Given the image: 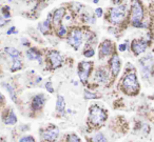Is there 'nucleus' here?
I'll use <instances>...</instances> for the list:
<instances>
[{
    "label": "nucleus",
    "mask_w": 154,
    "mask_h": 142,
    "mask_svg": "<svg viewBox=\"0 0 154 142\" xmlns=\"http://www.w3.org/2000/svg\"><path fill=\"white\" fill-rule=\"evenodd\" d=\"M68 42L71 47H73L75 50H78L80 45L84 42V33L79 29H73L69 33L68 36Z\"/></svg>",
    "instance_id": "nucleus-6"
},
{
    "label": "nucleus",
    "mask_w": 154,
    "mask_h": 142,
    "mask_svg": "<svg viewBox=\"0 0 154 142\" xmlns=\"http://www.w3.org/2000/svg\"><path fill=\"white\" fill-rule=\"evenodd\" d=\"M58 135H59V129H58V127L55 126V125H51V126L48 127L47 129H45V131L41 133L42 139L47 142L56 141V139L58 138Z\"/></svg>",
    "instance_id": "nucleus-8"
},
{
    "label": "nucleus",
    "mask_w": 154,
    "mask_h": 142,
    "mask_svg": "<svg viewBox=\"0 0 154 142\" xmlns=\"http://www.w3.org/2000/svg\"><path fill=\"white\" fill-rule=\"evenodd\" d=\"M18 142H36V140L33 136H24Z\"/></svg>",
    "instance_id": "nucleus-27"
},
{
    "label": "nucleus",
    "mask_w": 154,
    "mask_h": 142,
    "mask_svg": "<svg viewBox=\"0 0 154 142\" xmlns=\"http://www.w3.org/2000/svg\"><path fill=\"white\" fill-rule=\"evenodd\" d=\"M109 66H110V71H111V74L114 77L117 76L120 72V66H122V61H120L119 56L116 55V54H113L109 61Z\"/></svg>",
    "instance_id": "nucleus-12"
},
{
    "label": "nucleus",
    "mask_w": 154,
    "mask_h": 142,
    "mask_svg": "<svg viewBox=\"0 0 154 142\" xmlns=\"http://www.w3.org/2000/svg\"><path fill=\"white\" fill-rule=\"evenodd\" d=\"M127 50V45L126 44H119L118 45V51L119 52H125Z\"/></svg>",
    "instance_id": "nucleus-34"
},
{
    "label": "nucleus",
    "mask_w": 154,
    "mask_h": 142,
    "mask_svg": "<svg viewBox=\"0 0 154 142\" xmlns=\"http://www.w3.org/2000/svg\"><path fill=\"white\" fill-rule=\"evenodd\" d=\"M114 54V44L111 40H103L101 42L100 47H99V55L101 58L108 57V56H112Z\"/></svg>",
    "instance_id": "nucleus-10"
},
{
    "label": "nucleus",
    "mask_w": 154,
    "mask_h": 142,
    "mask_svg": "<svg viewBox=\"0 0 154 142\" xmlns=\"http://www.w3.org/2000/svg\"><path fill=\"white\" fill-rule=\"evenodd\" d=\"M45 89H47V91L49 92V93H54L53 84H52L51 81H48V82L45 83Z\"/></svg>",
    "instance_id": "nucleus-30"
},
{
    "label": "nucleus",
    "mask_w": 154,
    "mask_h": 142,
    "mask_svg": "<svg viewBox=\"0 0 154 142\" xmlns=\"http://www.w3.org/2000/svg\"><path fill=\"white\" fill-rule=\"evenodd\" d=\"M85 98H86V99H95V98H97V97H96V94L92 93V92L87 89V91H85Z\"/></svg>",
    "instance_id": "nucleus-28"
},
{
    "label": "nucleus",
    "mask_w": 154,
    "mask_h": 142,
    "mask_svg": "<svg viewBox=\"0 0 154 142\" xmlns=\"http://www.w3.org/2000/svg\"><path fill=\"white\" fill-rule=\"evenodd\" d=\"M2 16L5 18H9L11 16V14H10V7L2 8Z\"/></svg>",
    "instance_id": "nucleus-29"
},
{
    "label": "nucleus",
    "mask_w": 154,
    "mask_h": 142,
    "mask_svg": "<svg viewBox=\"0 0 154 142\" xmlns=\"http://www.w3.org/2000/svg\"><path fill=\"white\" fill-rule=\"evenodd\" d=\"M5 52L8 54V55L10 56V57L12 58L13 60L15 59H20V57H21V52L18 51L17 49H15V47H5Z\"/></svg>",
    "instance_id": "nucleus-19"
},
{
    "label": "nucleus",
    "mask_w": 154,
    "mask_h": 142,
    "mask_svg": "<svg viewBox=\"0 0 154 142\" xmlns=\"http://www.w3.org/2000/svg\"><path fill=\"white\" fill-rule=\"evenodd\" d=\"M127 15L126 5H117L110 10L109 21L113 24H119L125 20Z\"/></svg>",
    "instance_id": "nucleus-4"
},
{
    "label": "nucleus",
    "mask_w": 154,
    "mask_h": 142,
    "mask_svg": "<svg viewBox=\"0 0 154 142\" xmlns=\"http://www.w3.org/2000/svg\"><path fill=\"white\" fill-rule=\"evenodd\" d=\"M3 121H5V123L8 125H14L17 122V117H16L15 113H14L13 110H9L7 114L3 116Z\"/></svg>",
    "instance_id": "nucleus-16"
},
{
    "label": "nucleus",
    "mask_w": 154,
    "mask_h": 142,
    "mask_svg": "<svg viewBox=\"0 0 154 142\" xmlns=\"http://www.w3.org/2000/svg\"><path fill=\"white\" fill-rule=\"evenodd\" d=\"M92 68H93V62L91 61H82L78 64L77 72H78V77H79L80 81L82 83H86L88 81Z\"/></svg>",
    "instance_id": "nucleus-7"
},
{
    "label": "nucleus",
    "mask_w": 154,
    "mask_h": 142,
    "mask_svg": "<svg viewBox=\"0 0 154 142\" xmlns=\"http://www.w3.org/2000/svg\"><path fill=\"white\" fill-rule=\"evenodd\" d=\"M84 55L86 56L87 58H91V57H93V56L95 55V51H94V49H87V50H85V52H84Z\"/></svg>",
    "instance_id": "nucleus-26"
},
{
    "label": "nucleus",
    "mask_w": 154,
    "mask_h": 142,
    "mask_svg": "<svg viewBox=\"0 0 154 142\" xmlns=\"http://www.w3.org/2000/svg\"><path fill=\"white\" fill-rule=\"evenodd\" d=\"M66 142H82V140L76 134H70L66 136Z\"/></svg>",
    "instance_id": "nucleus-24"
},
{
    "label": "nucleus",
    "mask_w": 154,
    "mask_h": 142,
    "mask_svg": "<svg viewBox=\"0 0 154 142\" xmlns=\"http://www.w3.org/2000/svg\"><path fill=\"white\" fill-rule=\"evenodd\" d=\"M103 11L100 8H97V9L95 10V15H96V17H98V18L103 17Z\"/></svg>",
    "instance_id": "nucleus-31"
},
{
    "label": "nucleus",
    "mask_w": 154,
    "mask_h": 142,
    "mask_svg": "<svg viewBox=\"0 0 154 142\" xmlns=\"http://www.w3.org/2000/svg\"><path fill=\"white\" fill-rule=\"evenodd\" d=\"M93 142H108V139L103 133H97L93 137Z\"/></svg>",
    "instance_id": "nucleus-23"
},
{
    "label": "nucleus",
    "mask_w": 154,
    "mask_h": 142,
    "mask_svg": "<svg viewBox=\"0 0 154 142\" xmlns=\"http://www.w3.org/2000/svg\"><path fill=\"white\" fill-rule=\"evenodd\" d=\"M148 47V42L145 39H134L131 44V49L135 56H138L140 54L145 53Z\"/></svg>",
    "instance_id": "nucleus-9"
},
{
    "label": "nucleus",
    "mask_w": 154,
    "mask_h": 142,
    "mask_svg": "<svg viewBox=\"0 0 154 142\" xmlns=\"http://www.w3.org/2000/svg\"><path fill=\"white\" fill-rule=\"evenodd\" d=\"M98 1H99V0H93V2H94L95 5H96V3H98Z\"/></svg>",
    "instance_id": "nucleus-37"
},
{
    "label": "nucleus",
    "mask_w": 154,
    "mask_h": 142,
    "mask_svg": "<svg viewBox=\"0 0 154 142\" xmlns=\"http://www.w3.org/2000/svg\"><path fill=\"white\" fill-rule=\"evenodd\" d=\"M145 17V11L140 1L134 0L131 5L130 10V22L134 28H145L146 24L143 23Z\"/></svg>",
    "instance_id": "nucleus-1"
},
{
    "label": "nucleus",
    "mask_w": 154,
    "mask_h": 142,
    "mask_svg": "<svg viewBox=\"0 0 154 142\" xmlns=\"http://www.w3.org/2000/svg\"><path fill=\"white\" fill-rule=\"evenodd\" d=\"M51 14L49 15V17H48V19L45 20V21L41 22V23L38 24V29L39 31H40L42 34H47V33L50 32V30H51L52 28V20H51Z\"/></svg>",
    "instance_id": "nucleus-17"
},
{
    "label": "nucleus",
    "mask_w": 154,
    "mask_h": 142,
    "mask_svg": "<svg viewBox=\"0 0 154 142\" xmlns=\"http://www.w3.org/2000/svg\"><path fill=\"white\" fill-rule=\"evenodd\" d=\"M64 15H66V11H64L63 8H60L57 9L55 12L53 13V22L54 24H60V22L62 21Z\"/></svg>",
    "instance_id": "nucleus-18"
},
{
    "label": "nucleus",
    "mask_w": 154,
    "mask_h": 142,
    "mask_svg": "<svg viewBox=\"0 0 154 142\" xmlns=\"http://www.w3.org/2000/svg\"><path fill=\"white\" fill-rule=\"evenodd\" d=\"M48 60H49V63L51 65V68L55 70V68H59L62 64V61H63V58H62L61 54L57 51H52L49 53L48 55Z\"/></svg>",
    "instance_id": "nucleus-11"
},
{
    "label": "nucleus",
    "mask_w": 154,
    "mask_h": 142,
    "mask_svg": "<svg viewBox=\"0 0 154 142\" xmlns=\"http://www.w3.org/2000/svg\"><path fill=\"white\" fill-rule=\"evenodd\" d=\"M9 1H13V0H9Z\"/></svg>",
    "instance_id": "nucleus-38"
},
{
    "label": "nucleus",
    "mask_w": 154,
    "mask_h": 142,
    "mask_svg": "<svg viewBox=\"0 0 154 142\" xmlns=\"http://www.w3.org/2000/svg\"><path fill=\"white\" fill-rule=\"evenodd\" d=\"M3 86H5V89H7V91L9 92L10 94V97H11V99L13 100L14 102L17 101V99H16V93H15V89H13V86H12L11 84H9V83H2Z\"/></svg>",
    "instance_id": "nucleus-21"
},
{
    "label": "nucleus",
    "mask_w": 154,
    "mask_h": 142,
    "mask_svg": "<svg viewBox=\"0 0 154 142\" xmlns=\"http://www.w3.org/2000/svg\"><path fill=\"white\" fill-rule=\"evenodd\" d=\"M2 99H3V96H2V94L0 93V101H1V100H2Z\"/></svg>",
    "instance_id": "nucleus-36"
},
{
    "label": "nucleus",
    "mask_w": 154,
    "mask_h": 142,
    "mask_svg": "<svg viewBox=\"0 0 154 142\" xmlns=\"http://www.w3.org/2000/svg\"><path fill=\"white\" fill-rule=\"evenodd\" d=\"M26 58L32 61H38L39 63H42V55L35 47H31L26 51Z\"/></svg>",
    "instance_id": "nucleus-14"
},
{
    "label": "nucleus",
    "mask_w": 154,
    "mask_h": 142,
    "mask_svg": "<svg viewBox=\"0 0 154 142\" xmlns=\"http://www.w3.org/2000/svg\"><path fill=\"white\" fill-rule=\"evenodd\" d=\"M113 1H114V3H115V5H119L122 0H113Z\"/></svg>",
    "instance_id": "nucleus-35"
},
{
    "label": "nucleus",
    "mask_w": 154,
    "mask_h": 142,
    "mask_svg": "<svg viewBox=\"0 0 154 142\" xmlns=\"http://www.w3.org/2000/svg\"><path fill=\"white\" fill-rule=\"evenodd\" d=\"M22 68V62L20 59H15L13 60V63H12V66H11V72H17L19 71L20 68Z\"/></svg>",
    "instance_id": "nucleus-22"
},
{
    "label": "nucleus",
    "mask_w": 154,
    "mask_h": 142,
    "mask_svg": "<svg viewBox=\"0 0 154 142\" xmlns=\"http://www.w3.org/2000/svg\"><path fill=\"white\" fill-rule=\"evenodd\" d=\"M95 80L99 83H107L109 81V72L107 68H99L95 73Z\"/></svg>",
    "instance_id": "nucleus-13"
},
{
    "label": "nucleus",
    "mask_w": 154,
    "mask_h": 142,
    "mask_svg": "<svg viewBox=\"0 0 154 142\" xmlns=\"http://www.w3.org/2000/svg\"><path fill=\"white\" fill-rule=\"evenodd\" d=\"M122 89L126 94L130 96L136 95L139 91L138 79L135 73H128L122 80Z\"/></svg>",
    "instance_id": "nucleus-2"
},
{
    "label": "nucleus",
    "mask_w": 154,
    "mask_h": 142,
    "mask_svg": "<svg viewBox=\"0 0 154 142\" xmlns=\"http://www.w3.org/2000/svg\"><path fill=\"white\" fill-rule=\"evenodd\" d=\"M68 34V30L64 26H60L57 30V36L58 37H64Z\"/></svg>",
    "instance_id": "nucleus-25"
},
{
    "label": "nucleus",
    "mask_w": 154,
    "mask_h": 142,
    "mask_svg": "<svg viewBox=\"0 0 154 142\" xmlns=\"http://www.w3.org/2000/svg\"><path fill=\"white\" fill-rule=\"evenodd\" d=\"M64 110H66V101H64V98L62 96H58L57 101H56V110H57L59 114H63Z\"/></svg>",
    "instance_id": "nucleus-20"
},
{
    "label": "nucleus",
    "mask_w": 154,
    "mask_h": 142,
    "mask_svg": "<svg viewBox=\"0 0 154 142\" xmlns=\"http://www.w3.org/2000/svg\"><path fill=\"white\" fill-rule=\"evenodd\" d=\"M16 33H17V31H16V28H15V26H12V28L10 29L9 31H8L7 34L8 35H11V34H16Z\"/></svg>",
    "instance_id": "nucleus-33"
},
{
    "label": "nucleus",
    "mask_w": 154,
    "mask_h": 142,
    "mask_svg": "<svg viewBox=\"0 0 154 142\" xmlns=\"http://www.w3.org/2000/svg\"><path fill=\"white\" fill-rule=\"evenodd\" d=\"M8 22H9V20H8V19H5V18L3 17L2 15L0 16V26H5V24L8 23Z\"/></svg>",
    "instance_id": "nucleus-32"
},
{
    "label": "nucleus",
    "mask_w": 154,
    "mask_h": 142,
    "mask_svg": "<svg viewBox=\"0 0 154 142\" xmlns=\"http://www.w3.org/2000/svg\"><path fill=\"white\" fill-rule=\"evenodd\" d=\"M45 95H36L32 100V108L34 110H39L42 108V106L45 105Z\"/></svg>",
    "instance_id": "nucleus-15"
},
{
    "label": "nucleus",
    "mask_w": 154,
    "mask_h": 142,
    "mask_svg": "<svg viewBox=\"0 0 154 142\" xmlns=\"http://www.w3.org/2000/svg\"><path fill=\"white\" fill-rule=\"evenodd\" d=\"M107 112L98 104H93L89 113V122L94 126H100L107 120Z\"/></svg>",
    "instance_id": "nucleus-3"
},
{
    "label": "nucleus",
    "mask_w": 154,
    "mask_h": 142,
    "mask_svg": "<svg viewBox=\"0 0 154 142\" xmlns=\"http://www.w3.org/2000/svg\"><path fill=\"white\" fill-rule=\"evenodd\" d=\"M140 66H141V74H143V79H148L150 77L153 70L154 65V55L153 54H149V55L145 56L143 58H141L140 61Z\"/></svg>",
    "instance_id": "nucleus-5"
}]
</instances>
